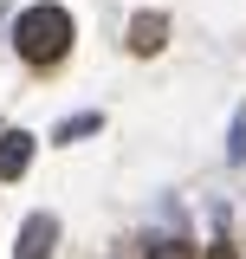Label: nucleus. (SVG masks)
I'll return each mask as SVG.
<instances>
[{"label":"nucleus","mask_w":246,"mask_h":259,"mask_svg":"<svg viewBox=\"0 0 246 259\" xmlns=\"http://www.w3.org/2000/svg\"><path fill=\"white\" fill-rule=\"evenodd\" d=\"M52 246H59V221L52 214H32L20 227V240H13V259H52Z\"/></svg>","instance_id":"obj_2"},{"label":"nucleus","mask_w":246,"mask_h":259,"mask_svg":"<svg viewBox=\"0 0 246 259\" xmlns=\"http://www.w3.org/2000/svg\"><path fill=\"white\" fill-rule=\"evenodd\" d=\"M227 162H246V104L233 117V130H227Z\"/></svg>","instance_id":"obj_6"},{"label":"nucleus","mask_w":246,"mask_h":259,"mask_svg":"<svg viewBox=\"0 0 246 259\" xmlns=\"http://www.w3.org/2000/svg\"><path fill=\"white\" fill-rule=\"evenodd\" d=\"M26 162H32V136L26 130H7V136H0V182H20Z\"/></svg>","instance_id":"obj_3"},{"label":"nucleus","mask_w":246,"mask_h":259,"mask_svg":"<svg viewBox=\"0 0 246 259\" xmlns=\"http://www.w3.org/2000/svg\"><path fill=\"white\" fill-rule=\"evenodd\" d=\"M13 46H20V59L26 65H59L71 52V13L65 7H26L20 20H13Z\"/></svg>","instance_id":"obj_1"},{"label":"nucleus","mask_w":246,"mask_h":259,"mask_svg":"<svg viewBox=\"0 0 246 259\" xmlns=\"http://www.w3.org/2000/svg\"><path fill=\"white\" fill-rule=\"evenodd\" d=\"M162 39H169V20L162 13H136L130 20V52H162Z\"/></svg>","instance_id":"obj_4"},{"label":"nucleus","mask_w":246,"mask_h":259,"mask_svg":"<svg viewBox=\"0 0 246 259\" xmlns=\"http://www.w3.org/2000/svg\"><path fill=\"white\" fill-rule=\"evenodd\" d=\"M97 123H104L97 110H85V117H65V123H59V143H78V136H91Z\"/></svg>","instance_id":"obj_5"},{"label":"nucleus","mask_w":246,"mask_h":259,"mask_svg":"<svg viewBox=\"0 0 246 259\" xmlns=\"http://www.w3.org/2000/svg\"><path fill=\"white\" fill-rule=\"evenodd\" d=\"M208 259H240V253H227V246H214V253H208Z\"/></svg>","instance_id":"obj_8"},{"label":"nucleus","mask_w":246,"mask_h":259,"mask_svg":"<svg viewBox=\"0 0 246 259\" xmlns=\"http://www.w3.org/2000/svg\"><path fill=\"white\" fill-rule=\"evenodd\" d=\"M149 259H188V246L182 240H175V246H169V240H149Z\"/></svg>","instance_id":"obj_7"}]
</instances>
